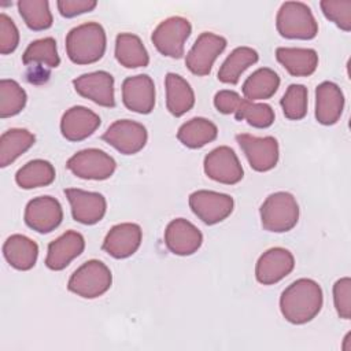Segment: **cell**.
Wrapping results in <instances>:
<instances>
[{
    "mask_svg": "<svg viewBox=\"0 0 351 351\" xmlns=\"http://www.w3.org/2000/svg\"><path fill=\"white\" fill-rule=\"evenodd\" d=\"M36 137L27 129L12 128L0 137V167H7L33 147Z\"/></svg>",
    "mask_w": 351,
    "mask_h": 351,
    "instance_id": "f1b7e54d",
    "label": "cell"
},
{
    "mask_svg": "<svg viewBox=\"0 0 351 351\" xmlns=\"http://www.w3.org/2000/svg\"><path fill=\"white\" fill-rule=\"evenodd\" d=\"M350 335H351V333H347V335H346V337H344V343H347V341H348ZM343 350H344V351H351V347H347L346 344H343Z\"/></svg>",
    "mask_w": 351,
    "mask_h": 351,
    "instance_id": "b9f144b4",
    "label": "cell"
},
{
    "mask_svg": "<svg viewBox=\"0 0 351 351\" xmlns=\"http://www.w3.org/2000/svg\"><path fill=\"white\" fill-rule=\"evenodd\" d=\"M27 95L15 80L0 81V117L10 118L18 115L26 106Z\"/></svg>",
    "mask_w": 351,
    "mask_h": 351,
    "instance_id": "836d02e7",
    "label": "cell"
},
{
    "mask_svg": "<svg viewBox=\"0 0 351 351\" xmlns=\"http://www.w3.org/2000/svg\"><path fill=\"white\" fill-rule=\"evenodd\" d=\"M322 303L324 295L319 284L311 278H299L282 291L280 311L288 322L303 325L318 315Z\"/></svg>",
    "mask_w": 351,
    "mask_h": 351,
    "instance_id": "6da1fadb",
    "label": "cell"
},
{
    "mask_svg": "<svg viewBox=\"0 0 351 351\" xmlns=\"http://www.w3.org/2000/svg\"><path fill=\"white\" fill-rule=\"evenodd\" d=\"M202 232L185 218L170 221L165 229V244L174 255H192L202 247Z\"/></svg>",
    "mask_w": 351,
    "mask_h": 351,
    "instance_id": "2e32d148",
    "label": "cell"
},
{
    "mask_svg": "<svg viewBox=\"0 0 351 351\" xmlns=\"http://www.w3.org/2000/svg\"><path fill=\"white\" fill-rule=\"evenodd\" d=\"M293 267L295 258L292 252L282 247H273L259 256L255 265V277L259 284L273 285L285 278Z\"/></svg>",
    "mask_w": 351,
    "mask_h": 351,
    "instance_id": "5bb4252c",
    "label": "cell"
},
{
    "mask_svg": "<svg viewBox=\"0 0 351 351\" xmlns=\"http://www.w3.org/2000/svg\"><path fill=\"white\" fill-rule=\"evenodd\" d=\"M115 58L126 69L145 67L149 63V55L138 36L132 33H119L115 38Z\"/></svg>",
    "mask_w": 351,
    "mask_h": 351,
    "instance_id": "4316f807",
    "label": "cell"
},
{
    "mask_svg": "<svg viewBox=\"0 0 351 351\" xmlns=\"http://www.w3.org/2000/svg\"><path fill=\"white\" fill-rule=\"evenodd\" d=\"M25 223L37 233H49L63 221V208L58 199L52 196H38L32 199L25 208Z\"/></svg>",
    "mask_w": 351,
    "mask_h": 351,
    "instance_id": "4fadbf2b",
    "label": "cell"
},
{
    "mask_svg": "<svg viewBox=\"0 0 351 351\" xmlns=\"http://www.w3.org/2000/svg\"><path fill=\"white\" fill-rule=\"evenodd\" d=\"M261 222L265 230L284 233L293 229L299 221V206L289 192H274L261 206Z\"/></svg>",
    "mask_w": 351,
    "mask_h": 351,
    "instance_id": "277c9868",
    "label": "cell"
},
{
    "mask_svg": "<svg viewBox=\"0 0 351 351\" xmlns=\"http://www.w3.org/2000/svg\"><path fill=\"white\" fill-rule=\"evenodd\" d=\"M203 169L208 178L225 185H234L240 182L244 176L236 152L228 145L217 147L208 152L204 158Z\"/></svg>",
    "mask_w": 351,
    "mask_h": 351,
    "instance_id": "7c38bea8",
    "label": "cell"
},
{
    "mask_svg": "<svg viewBox=\"0 0 351 351\" xmlns=\"http://www.w3.org/2000/svg\"><path fill=\"white\" fill-rule=\"evenodd\" d=\"M100 123V117L95 111L84 106H74L62 115L60 132L69 141H82L92 136Z\"/></svg>",
    "mask_w": 351,
    "mask_h": 351,
    "instance_id": "ffe728a7",
    "label": "cell"
},
{
    "mask_svg": "<svg viewBox=\"0 0 351 351\" xmlns=\"http://www.w3.org/2000/svg\"><path fill=\"white\" fill-rule=\"evenodd\" d=\"M259 59L258 52L251 47H237L223 60L218 70V80L223 84L236 85L241 74Z\"/></svg>",
    "mask_w": 351,
    "mask_h": 351,
    "instance_id": "83f0119b",
    "label": "cell"
},
{
    "mask_svg": "<svg viewBox=\"0 0 351 351\" xmlns=\"http://www.w3.org/2000/svg\"><path fill=\"white\" fill-rule=\"evenodd\" d=\"M112 284L111 270L97 259L82 263L69 278L67 289L84 299H96L104 295Z\"/></svg>",
    "mask_w": 351,
    "mask_h": 351,
    "instance_id": "5b68a950",
    "label": "cell"
},
{
    "mask_svg": "<svg viewBox=\"0 0 351 351\" xmlns=\"http://www.w3.org/2000/svg\"><path fill=\"white\" fill-rule=\"evenodd\" d=\"M321 11L326 19L344 32L351 30V0H322Z\"/></svg>",
    "mask_w": 351,
    "mask_h": 351,
    "instance_id": "8d00e7d4",
    "label": "cell"
},
{
    "mask_svg": "<svg viewBox=\"0 0 351 351\" xmlns=\"http://www.w3.org/2000/svg\"><path fill=\"white\" fill-rule=\"evenodd\" d=\"M107 37L97 22H86L73 27L66 36V52L75 64H92L106 52Z\"/></svg>",
    "mask_w": 351,
    "mask_h": 351,
    "instance_id": "7a4b0ae2",
    "label": "cell"
},
{
    "mask_svg": "<svg viewBox=\"0 0 351 351\" xmlns=\"http://www.w3.org/2000/svg\"><path fill=\"white\" fill-rule=\"evenodd\" d=\"M276 27L280 36L291 40H313L318 33L310 7L302 1L282 3L276 16Z\"/></svg>",
    "mask_w": 351,
    "mask_h": 351,
    "instance_id": "3957f363",
    "label": "cell"
},
{
    "mask_svg": "<svg viewBox=\"0 0 351 351\" xmlns=\"http://www.w3.org/2000/svg\"><path fill=\"white\" fill-rule=\"evenodd\" d=\"M16 5L19 15L29 29L41 32L52 26L53 18L47 0H19Z\"/></svg>",
    "mask_w": 351,
    "mask_h": 351,
    "instance_id": "d6a6232c",
    "label": "cell"
},
{
    "mask_svg": "<svg viewBox=\"0 0 351 351\" xmlns=\"http://www.w3.org/2000/svg\"><path fill=\"white\" fill-rule=\"evenodd\" d=\"M101 140L123 155H134L145 147L148 133L145 126L140 122L118 119L107 128Z\"/></svg>",
    "mask_w": 351,
    "mask_h": 351,
    "instance_id": "9c48e42d",
    "label": "cell"
},
{
    "mask_svg": "<svg viewBox=\"0 0 351 351\" xmlns=\"http://www.w3.org/2000/svg\"><path fill=\"white\" fill-rule=\"evenodd\" d=\"M55 177V167L51 162L44 159H33L16 171L15 182L22 189H34L52 184Z\"/></svg>",
    "mask_w": 351,
    "mask_h": 351,
    "instance_id": "4dcf8cb0",
    "label": "cell"
},
{
    "mask_svg": "<svg viewBox=\"0 0 351 351\" xmlns=\"http://www.w3.org/2000/svg\"><path fill=\"white\" fill-rule=\"evenodd\" d=\"M241 96L229 89H222L214 96V106L221 114H234L241 103Z\"/></svg>",
    "mask_w": 351,
    "mask_h": 351,
    "instance_id": "60d3db41",
    "label": "cell"
},
{
    "mask_svg": "<svg viewBox=\"0 0 351 351\" xmlns=\"http://www.w3.org/2000/svg\"><path fill=\"white\" fill-rule=\"evenodd\" d=\"M5 261L16 270H30L38 258V245L25 234H11L3 244Z\"/></svg>",
    "mask_w": 351,
    "mask_h": 351,
    "instance_id": "603a6c76",
    "label": "cell"
},
{
    "mask_svg": "<svg viewBox=\"0 0 351 351\" xmlns=\"http://www.w3.org/2000/svg\"><path fill=\"white\" fill-rule=\"evenodd\" d=\"M333 303L337 315L343 319L351 318V280L343 277L333 285Z\"/></svg>",
    "mask_w": 351,
    "mask_h": 351,
    "instance_id": "74e56055",
    "label": "cell"
},
{
    "mask_svg": "<svg viewBox=\"0 0 351 351\" xmlns=\"http://www.w3.org/2000/svg\"><path fill=\"white\" fill-rule=\"evenodd\" d=\"M192 33L191 22L182 16H170L162 21L152 32L151 40L155 48L165 56L180 59L184 55L185 43Z\"/></svg>",
    "mask_w": 351,
    "mask_h": 351,
    "instance_id": "8992f818",
    "label": "cell"
},
{
    "mask_svg": "<svg viewBox=\"0 0 351 351\" xmlns=\"http://www.w3.org/2000/svg\"><path fill=\"white\" fill-rule=\"evenodd\" d=\"M166 107L174 117L186 114L195 106V93L189 82L176 73H167L165 78Z\"/></svg>",
    "mask_w": 351,
    "mask_h": 351,
    "instance_id": "d4e9b609",
    "label": "cell"
},
{
    "mask_svg": "<svg viewBox=\"0 0 351 351\" xmlns=\"http://www.w3.org/2000/svg\"><path fill=\"white\" fill-rule=\"evenodd\" d=\"M236 141L255 171L265 173L276 167L280 156V148L278 141L273 136L256 137L248 133H241L236 136Z\"/></svg>",
    "mask_w": 351,
    "mask_h": 351,
    "instance_id": "8fae6325",
    "label": "cell"
},
{
    "mask_svg": "<svg viewBox=\"0 0 351 351\" xmlns=\"http://www.w3.org/2000/svg\"><path fill=\"white\" fill-rule=\"evenodd\" d=\"M56 5L62 16L74 18L77 15L93 11L97 3L95 0H59Z\"/></svg>",
    "mask_w": 351,
    "mask_h": 351,
    "instance_id": "ab89813d",
    "label": "cell"
},
{
    "mask_svg": "<svg viewBox=\"0 0 351 351\" xmlns=\"http://www.w3.org/2000/svg\"><path fill=\"white\" fill-rule=\"evenodd\" d=\"M189 207L206 225H215L226 219L233 211V197L228 193L200 189L189 195Z\"/></svg>",
    "mask_w": 351,
    "mask_h": 351,
    "instance_id": "ba28073f",
    "label": "cell"
},
{
    "mask_svg": "<svg viewBox=\"0 0 351 351\" xmlns=\"http://www.w3.org/2000/svg\"><path fill=\"white\" fill-rule=\"evenodd\" d=\"M71 207L73 218L82 225H95L103 219L107 211L106 197L99 192H89L77 188L64 189Z\"/></svg>",
    "mask_w": 351,
    "mask_h": 351,
    "instance_id": "9a60e30c",
    "label": "cell"
},
{
    "mask_svg": "<svg viewBox=\"0 0 351 351\" xmlns=\"http://www.w3.org/2000/svg\"><path fill=\"white\" fill-rule=\"evenodd\" d=\"M234 117L237 121H247V123L254 128L265 129L273 125L276 115L274 110L269 104L243 99L234 112Z\"/></svg>",
    "mask_w": 351,
    "mask_h": 351,
    "instance_id": "e575fe53",
    "label": "cell"
},
{
    "mask_svg": "<svg viewBox=\"0 0 351 351\" xmlns=\"http://www.w3.org/2000/svg\"><path fill=\"white\" fill-rule=\"evenodd\" d=\"M143 230L140 225L133 222H123L114 225L104 237L103 251L115 259H125L132 256L141 244Z\"/></svg>",
    "mask_w": 351,
    "mask_h": 351,
    "instance_id": "ac0fdd59",
    "label": "cell"
},
{
    "mask_svg": "<svg viewBox=\"0 0 351 351\" xmlns=\"http://www.w3.org/2000/svg\"><path fill=\"white\" fill-rule=\"evenodd\" d=\"M19 44V32L14 21L5 15L0 14V53L8 55L16 49Z\"/></svg>",
    "mask_w": 351,
    "mask_h": 351,
    "instance_id": "f35d334b",
    "label": "cell"
},
{
    "mask_svg": "<svg viewBox=\"0 0 351 351\" xmlns=\"http://www.w3.org/2000/svg\"><path fill=\"white\" fill-rule=\"evenodd\" d=\"M85 250V239L75 230H67L48 244L45 265L48 269L59 271L78 258Z\"/></svg>",
    "mask_w": 351,
    "mask_h": 351,
    "instance_id": "44dd1931",
    "label": "cell"
},
{
    "mask_svg": "<svg viewBox=\"0 0 351 351\" xmlns=\"http://www.w3.org/2000/svg\"><path fill=\"white\" fill-rule=\"evenodd\" d=\"M22 62L25 66L41 64L53 69L60 64V58L56 48V41L52 37H44L36 41H32L22 55Z\"/></svg>",
    "mask_w": 351,
    "mask_h": 351,
    "instance_id": "1f68e13d",
    "label": "cell"
},
{
    "mask_svg": "<svg viewBox=\"0 0 351 351\" xmlns=\"http://www.w3.org/2000/svg\"><path fill=\"white\" fill-rule=\"evenodd\" d=\"M226 38L211 32H203L186 53L185 66L199 77L210 74L215 59L226 48Z\"/></svg>",
    "mask_w": 351,
    "mask_h": 351,
    "instance_id": "30bf717a",
    "label": "cell"
},
{
    "mask_svg": "<svg viewBox=\"0 0 351 351\" xmlns=\"http://www.w3.org/2000/svg\"><path fill=\"white\" fill-rule=\"evenodd\" d=\"M278 86V74L269 67H261L255 70L250 77H247L241 90L247 100L256 101L270 99L277 92Z\"/></svg>",
    "mask_w": 351,
    "mask_h": 351,
    "instance_id": "f546056e",
    "label": "cell"
},
{
    "mask_svg": "<svg viewBox=\"0 0 351 351\" xmlns=\"http://www.w3.org/2000/svg\"><path fill=\"white\" fill-rule=\"evenodd\" d=\"M307 88L302 84H291L280 100V106L285 118L300 121L307 114Z\"/></svg>",
    "mask_w": 351,
    "mask_h": 351,
    "instance_id": "d590c367",
    "label": "cell"
},
{
    "mask_svg": "<svg viewBox=\"0 0 351 351\" xmlns=\"http://www.w3.org/2000/svg\"><path fill=\"white\" fill-rule=\"evenodd\" d=\"M344 108V95L337 84L324 81L315 88V119L325 126L335 125Z\"/></svg>",
    "mask_w": 351,
    "mask_h": 351,
    "instance_id": "7402d4cb",
    "label": "cell"
},
{
    "mask_svg": "<svg viewBox=\"0 0 351 351\" xmlns=\"http://www.w3.org/2000/svg\"><path fill=\"white\" fill-rule=\"evenodd\" d=\"M122 101L137 114H149L155 107V84L147 74L128 77L122 82Z\"/></svg>",
    "mask_w": 351,
    "mask_h": 351,
    "instance_id": "d6986e66",
    "label": "cell"
},
{
    "mask_svg": "<svg viewBox=\"0 0 351 351\" xmlns=\"http://www.w3.org/2000/svg\"><path fill=\"white\" fill-rule=\"evenodd\" d=\"M75 92L101 107H114V77L103 70L86 73L73 80Z\"/></svg>",
    "mask_w": 351,
    "mask_h": 351,
    "instance_id": "e0dca14e",
    "label": "cell"
},
{
    "mask_svg": "<svg viewBox=\"0 0 351 351\" xmlns=\"http://www.w3.org/2000/svg\"><path fill=\"white\" fill-rule=\"evenodd\" d=\"M218 136V128L214 122L203 117H195L182 123L177 132L180 143L188 148L197 149L214 141Z\"/></svg>",
    "mask_w": 351,
    "mask_h": 351,
    "instance_id": "484cf974",
    "label": "cell"
},
{
    "mask_svg": "<svg viewBox=\"0 0 351 351\" xmlns=\"http://www.w3.org/2000/svg\"><path fill=\"white\" fill-rule=\"evenodd\" d=\"M276 59L293 77H308L318 66V53L313 48L278 47Z\"/></svg>",
    "mask_w": 351,
    "mask_h": 351,
    "instance_id": "cb8c5ba5",
    "label": "cell"
},
{
    "mask_svg": "<svg viewBox=\"0 0 351 351\" xmlns=\"http://www.w3.org/2000/svg\"><path fill=\"white\" fill-rule=\"evenodd\" d=\"M66 167L78 178L101 181L114 174L117 162L111 155L99 148H86L75 152L66 162Z\"/></svg>",
    "mask_w": 351,
    "mask_h": 351,
    "instance_id": "52a82bcc",
    "label": "cell"
}]
</instances>
